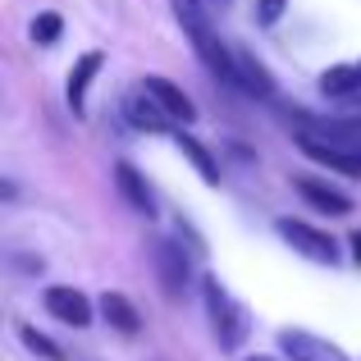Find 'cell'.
<instances>
[{
  "instance_id": "1",
  "label": "cell",
  "mask_w": 361,
  "mask_h": 361,
  "mask_svg": "<svg viewBox=\"0 0 361 361\" xmlns=\"http://www.w3.org/2000/svg\"><path fill=\"white\" fill-rule=\"evenodd\" d=\"M174 18H178V27H183V37L192 42L197 60H202L215 78H224L229 87H238V60H233V51L215 37L211 9H206L202 0H174Z\"/></svg>"
},
{
  "instance_id": "2",
  "label": "cell",
  "mask_w": 361,
  "mask_h": 361,
  "mask_svg": "<svg viewBox=\"0 0 361 361\" xmlns=\"http://www.w3.org/2000/svg\"><path fill=\"white\" fill-rule=\"evenodd\" d=\"M202 302H206V316H211V329H215L220 353H238V348L247 343V329H252L247 311L229 298V288H224L215 274H206V279H202Z\"/></svg>"
},
{
  "instance_id": "3",
  "label": "cell",
  "mask_w": 361,
  "mask_h": 361,
  "mask_svg": "<svg viewBox=\"0 0 361 361\" xmlns=\"http://www.w3.org/2000/svg\"><path fill=\"white\" fill-rule=\"evenodd\" d=\"M274 229H279V238L288 243V247H298L307 261H316V265H334L338 261L334 233L316 229V224H307V220H274Z\"/></svg>"
},
{
  "instance_id": "4",
  "label": "cell",
  "mask_w": 361,
  "mask_h": 361,
  "mask_svg": "<svg viewBox=\"0 0 361 361\" xmlns=\"http://www.w3.org/2000/svg\"><path fill=\"white\" fill-rule=\"evenodd\" d=\"M156 279H160V288H165L169 302H178L188 293V279H192V256L183 252V243L156 238Z\"/></svg>"
},
{
  "instance_id": "5",
  "label": "cell",
  "mask_w": 361,
  "mask_h": 361,
  "mask_svg": "<svg viewBox=\"0 0 361 361\" xmlns=\"http://www.w3.org/2000/svg\"><path fill=\"white\" fill-rule=\"evenodd\" d=\"M279 353L288 361H348V353L329 338L311 334V329H283L279 334Z\"/></svg>"
},
{
  "instance_id": "6",
  "label": "cell",
  "mask_w": 361,
  "mask_h": 361,
  "mask_svg": "<svg viewBox=\"0 0 361 361\" xmlns=\"http://www.w3.org/2000/svg\"><path fill=\"white\" fill-rule=\"evenodd\" d=\"M142 92H147V97L156 101L160 110H165V119H178V123H192V119H197L192 97H188V92L178 87V82L160 78V73H147V78H142Z\"/></svg>"
},
{
  "instance_id": "7",
  "label": "cell",
  "mask_w": 361,
  "mask_h": 361,
  "mask_svg": "<svg viewBox=\"0 0 361 361\" xmlns=\"http://www.w3.org/2000/svg\"><path fill=\"white\" fill-rule=\"evenodd\" d=\"M46 311H51L60 325H73V329H82V325H92V302L82 298L78 288H69V283H55V288H46Z\"/></svg>"
},
{
  "instance_id": "8",
  "label": "cell",
  "mask_w": 361,
  "mask_h": 361,
  "mask_svg": "<svg viewBox=\"0 0 361 361\" xmlns=\"http://www.w3.org/2000/svg\"><path fill=\"white\" fill-rule=\"evenodd\" d=\"M101 64H106L101 51H82L78 60H73V69H69V110L73 115H87V87L101 73Z\"/></svg>"
},
{
  "instance_id": "9",
  "label": "cell",
  "mask_w": 361,
  "mask_h": 361,
  "mask_svg": "<svg viewBox=\"0 0 361 361\" xmlns=\"http://www.w3.org/2000/svg\"><path fill=\"white\" fill-rule=\"evenodd\" d=\"M293 188H298L302 202L316 206L320 215H348V211H353V197H343L338 188L320 183V178H293Z\"/></svg>"
},
{
  "instance_id": "10",
  "label": "cell",
  "mask_w": 361,
  "mask_h": 361,
  "mask_svg": "<svg viewBox=\"0 0 361 361\" xmlns=\"http://www.w3.org/2000/svg\"><path fill=\"white\" fill-rule=\"evenodd\" d=\"M115 183H119L123 202H128V206H133V211H137V215H147V220H151V215H156V197H151L147 178H142V174H137V169H133V165H123V160H119V165H115Z\"/></svg>"
},
{
  "instance_id": "11",
  "label": "cell",
  "mask_w": 361,
  "mask_h": 361,
  "mask_svg": "<svg viewBox=\"0 0 361 361\" xmlns=\"http://www.w3.org/2000/svg\"><path fill=\"white\" fill-rule=\"evenodd\" d=\"M320 92H325V97H338V101L361 97V60H348V64L325 69L320 73Z\"/></svg>"
},
{
  "instance_id": "12",
  "label": "cell",
  "mask_w": 361,
  "mask_h": 361,
  "mask_svg": "<svg viewBox=\"0 0 361 361\" xmlns=\"http://www.w3.org/2000/svg\"><path fill=\"white\" fill-rule=\"evenodd\" d=\"M233 60H238V87L247 92V97H274V78H270V69H265L256 55L233 51Z\"/></svg>"
},
{
  "instance_id": "13",
  "label": "cell",
  "mask_w": 361,
  "mask_h": 361,
  "mask_svg": "<svg viewBox=\"0 0 361 361\" xmlns=\"http://www.w3.org/2000/svg\"><path fill=\"white\" fill-rule=\"evenodd\" d=\"M101 316H106V325L119 329V334H137V329H142L137 307H133L123 293H106V298H101Z\"/></svg>"
},
{
  "instance_id": "14",
  "label": "cell",
  "mask_w": 361,
  "mask_h": 361,
  "mask_svg": "<svg viewBox=\"0 0 361 361\" xmlns=\"http://www.w3.org/2000/svg\"><path fill=\"white\" fill-rule=\"evenodd\" d=\"M123 115H128V123H133V128H142V133H165V123H169L165 110H160L147 92H137V97L123 101Z\"/></svg>"
},
{
  "instance_id": "15",
  "label": "cell",
  "mask_w": 361,
  "mask_h": 361,
  "mask_svg": "<svg viewBox=\"0 0 361 361\" xmlns=\"http://www.w3.org/2000/svg\"><path fill=\"white\" fill-rule=\"evenodd\" d=\"M174 147L183 151V156H188V165H192L197 174L206 178V183H220V165H215V156H211V151H206V147H202L197 137H188V133H178V137H174Z\"/></svg>"
},
{
  "instance_id": "16",
  "label": "cell",
  "mask_w": 361,
  "mask_h": 361,
  "mask_svg": "<svg viewBox=\"0 0 361 361\" xmlns=\"http://www.w3.org/2000/svg\"><path fill=\"white\" fill-rule=\"evenodd\" d=\"M18 338H23V348H27V353H37L42 361H64V353H60V348H55L46 334H37L32 325H18Z\"/></svg>"
},
{
  "instance_id": "17",
  "label": "cell",
  "mask_w": 361,
  "mask_h": 361,
  "mask_svg": "<svg viewBox=\"0 0 361 361\" xmlns=\"http://www.w3.org/2000/svg\"><path fill=\"white\" fill-rule=\"evenodd\" d=\"M60 32H64V18L60 14H37V23H32V42L37 46H55V42H60Z\"/></svg>"
},
{
  "instance_id": "18",
  "label": "cell",
  "mask_w": 361,
  "mask_h": 361,
  "mask_svg": "<svg viewBox=\"0 0 361 361\" xmlns=\"http://www.w3.org/2000/svg\"><path fill=\"white\" fill-rule=\"evenodd\" d=\"M283 5H288V0H256V23H261V27L279 23V18H283Z\"/></svg>"
},
{
  "instance_id": "19",
  "label": "cell",
  "mask_w": 361,
  "mask_h": 361,
  "mask_svg": "<svg viewBox=\"0 0 361 361\" xmlns=\"http://www.w3.org/2000/svg\"><path fill=\"white\" fill-rule=\"evenodd\" d=\"M18 274H42V256H14Z\"/></svg>"
},
{
  "instance_id": "20",
  "label": "cell",
  "mask_w": 361,
  "mask_h": 361,
  "mask_svg": "<svg viewBox=\"0 0 361 361\" xmlns=\"http://www.w3.org/2000/svg\"><path fill=\"white\" fill-rule=\"evenodd\" d=\"M353 261H357V265H361V229H357V233H353Z\"/></svg>"
},
{
  "instance_id": "21",
  "label": "cell",
  "mask_w": 361,
  "mask_h": 361,
  "mask_svg": "<svg viewBox=\"0 0 361 361\" xmlns=\"http://www.w3.org/2000/svg\"><path fill=\"white\" fill-rule=\"evenodd\" d=\"M252 361H270V357H252Z\"/></svg>"
},
{
  "instance_id": "22",
  "label": "cell",
  "mask_w": 361,
  "mask_h": 361,
  "mask_svg": "<svg viewBox=\"0 0 361 361\" xmlns=\"http://www.w3.org/2000/svg\"><path fill=\"white\" fill-rule=\"evenodd\" d=\"M215 5H229V0H215Z\"/></svg>"
}]
</instances>
